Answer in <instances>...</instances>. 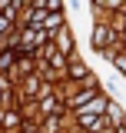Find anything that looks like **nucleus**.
Segmentation results:
<instances>
[{
	"mask_svg": "<svg viewBox=\"0 0 126 133\" xmlns=\"http://www.w3.org/2000/svg\"><path fill=\"white\" fill-rule=\"evenodd\" d=\"M57 43H60L66 53H73V37H70V30H60V33H57Z\"/></svg>",
	"mask_w": 126,
	"mask_h": 133,
	"instance_id": "2",
	"label": "nucleus"
},
{
	"mask_svg": "<svg viewBox=\"0 0 126 133\" xmlns=\"http://www.w3.org/2000/svg\"><path fill=\"white\" fill-rule=\"evenodd\" d=\"M17 123V113H7V110H3V127H13Z\"/></svg>",
	"mask_w": 126,
	"mask_h": 133,
	"instance_id": "7",
	"label": "nucleus"
},
{
	"mask_svg": "<svg viewBox=\"0 0 126 133\" xmlns=\"http://www.w3.org/2000/svg\"><path fill=\"white\" fill-rule=\"evenodd\" d=\"M13 63V53H7V50H3V57H0V66H3V70H7V66Z\"/></svg>",
	"mask_w": 126,
	"mask_h": 133,
	"instance_id": "5",
	"label": "nucleus"
},
{
	"mask_svg": "<svg viewBox=\"0 0 126 133\" xmlns=\"http://www.w3.org/2000/svg\"><path fill=\"white\" fill-rule=\"evenodd\" d=\"M40 110H43V113H53V110H57V100H43V107H40Z\"/></svg>",
	"mask_w": 126,
	"mask_h": 133,
	"instance_id": "6",
	"label": "nucleus"
},
{
	"mask_svg": "<svg viewBox=\"0 0 126 133\" xmlns=\"http://www.w3.org/2000/svg\"><path fill=\"white\" fill-rule=\"evenodd\" d=\"M106 116H110V123H116V127H123V110H120V103H110V110H106Z\"/></svg>",
	"mask_w": 126,
	"mask_h": 133,
	"instance_id": "3",
	"label": "nucleus"
},
{
	"mask_svg": "<svg viewBox=\"0 0 126 133\" xmlns=\"http://www.w3.org/2000/svg\"><path fill=\"white\" fill-rule=\"evenodd\" d=\"M70 77H73V80H90V73H86V66H83V63H76V60L70 63Z\"/></svg>",
	"mask_w": 126,
	"mask_h": 133,
	"instance_id": "1",
	"label": "nucleus"
},
{
	"mask_svg": "<svg viewBox=\"0 0 126 133\" xmlns=\"http://www.w3.org/2000/svg\"><path fill=\"white\" fill-rule=\"evenodd\" d=\"M116 66H120V70L126 73V53H116Z\"/></svg>",
	"mask_w": 126,
	"mask_h": 133,
	"instance_id": "8",
	"label": "nucleus"
},
{
	"mask_svg": "<svg viewBox=\"0 0 126 133\" xmlns=\"http://www.w3.org/2000/svg\"><path fill=\"white\" fill-rule=\"evenodd\" d=\"M0 30H3V33L13 30V20H10V17H0Z\"/></svg>",
	"mask_w": 126,
	"mask_h": 133,
	"instance_id": "4",
	"label": "nucleus"
}]
</instances>
